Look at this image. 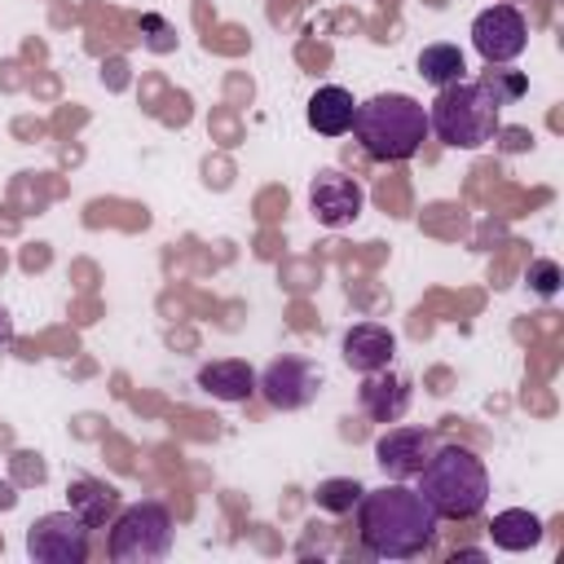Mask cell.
Segmentation results:
<instances>
[{"mask_svg": "<svg viewBox=\"0 0 564 564\" xmlns=\"http://www.w3.org/2000/svg\"><path fill=\"white\" fill-rule=\"evenodd\" d=\"M313 498H317V507H326V511L344 516V511H352V507H357V498H361V485H357V480H344V476H335V480H322Z\"/></svg>", "mask_w": 564, "mask_h": 564, "instance_id": "ac0fdd59", "label": "cell"}, {"mask_svg": "<svg viewBox=\"0 0 564 564\" xmlns=\"http://www.w3.org/2000/svg\"><path fill=\"white\" fill-rule=\"evenodd\" d=\"M471 44L489 66L516 62L524 53V44H529V22H524V13L516 4H489L471 22Z\"/></svg>", "mask_w": 564, "mask_h": 564, "instance_id": "52a82bcc", "label": "cell"}, {"mask_svg": "<svg viewBox=\"0 0 564 564\" xmlns=\"http://www.w3.org/2000/svg\"><path fill=\"white\" fill-rule=\"evenodd\" d=\"M502 106H507V97L494 75L445 84V88H436V101L427 110V132H436L449 150H480L485 141H494Z\"/></svg>", "mask_w": 564, "mask_h": 564, "instance_id": "7a4b0ae2", "label": "cell"}, {"mask_svg": "<svg viewBox=\"0 0 564 564\" xmlns=\"http://www.w3.org/2000/svg\"><path fill=\"white\" fill-rule=\"evenodd\" d=\"M352 137L361 150L379 163L410 159L427 137V110L410 93H379L370 101H357L352 110Z\"/></svg>", "mask_w": 564, "mask_h": 564, "instance_id": "3957f363", "label": "cell"}, {"mask_svg": "<svg viewBox=\"0 0 564 564\" xmlns=\"http://www.w3.org/2000/svg\"><path fill=\"white\" fill-rule=\"evenodd\" d=\"M26 555L35 564H84L88 560V524L70 507L48 511L26 529Z\"/></svg>", "mask_w": 564, "mask_h": 564, "instance_id": "8992f818", "label": "cell"}, {"mask_svg": "<svg viewBox=\"0 0 564 564\" xmlns=\"http://www.w3.org/2000/svg\"><path fill=\"white\" fill-rule=\"evenodd\" d=\"M489 538H494V546H502V551H529V546L542 542V520H538L533 511H524V507H511V511H498V516H494Z\"/></svg>", "mask_w": 564, "mask_h": 564, "instance_id": "2e32d148", "label": "cell"}, {"mask_svg": "<svg viewBox=\"0 0 564 564\" xmlns=\"http://www.w3.org/2000/svg\"><path fill=\"white\" fill-rule=\"evenodd\" d=\"M339 352H344V361H348L357 375H370V370H383V366H392V352H397V335H392L388 326H379V322H357V326L344 335Z\"/></svg>", "mask_w": 564, "mask_h": 564, "instance_id": "8fae6325", "label": "cell"}, {"mask_svg": "<svg viewBox=\"0 0 564 564\" xmlns=\"http://www.w3.org/2000/svg\"><path fill=\"white\" fill-rule=\"evenodd\" d=\"M419 75H423L432 88H445V84L467 79L463 48H458V44H427V48L419 53Z\"/></svg>", "mask_w": 564, "mask_h": 564, "instance_id": "e0dca14e", "label": "cell"}, {"mask_svg": "<svg viewBox=\"0 0 564 564\" xmlns=\"http://www.w3.org/2000/svg\"><path fill=\"white\" fill-rule=\"evenodd\" d=\"M529 286L538 295H555L560 291V264L555 260H533L529 264Z\"/></svg>", "mask_w": 564, "mask_h": 564, "instance_id": "d6986e66", "label": "cell"}, {"mask_svg": "<svg viewBox=\"0 0 564 564\" xmlns=\"http://www.w3.org/2000/svg\"><path fill=\"white\" fill-rule=\"evenodd\" d=\"M441 516L419 489H405L401 480L383 489H361L357 498V533L361 546L379 560H414L432 546Z\"/></svg>", "mask_w": 564, "mask_h": 564, "instance_id": "6da1fadb", "label": "cell"}, {"mask_svg": "<svg viewBox=\"0 0 564 564\" xmlns=\"http://www.w3.org/2000/svg\"><path fill=\"white\" fill-rule=\"evenodd\" d=\"M361 410L375 419V423H397L405 410H410V383L401 375H392L388 366L383 370H370L361 375Z\"/></svg>", "mask_w": 564, "mask_h": 564, "instance_id": "7c38bea8", "label": "cell"}, {"mask_svg": "<svg viewBox=\"0 0 564 564\" xmlns=\"http://www.w3.org/2000/svg\"><path fill=\"white\" fill-rule=\"evenodd\" d=\"M308 207L317 216V225L326 229H339V225H352L366 207V189L339 172V167H322L313 181H308Z\"/></svg>", "mask_w": 564, "mask_h": 564, "instance_id": "9c48e42d", "label": "cell"}, {"mask_svg": "<svg viewBox=\"0 0 564 564\" xmlns=\"http://www.w3.org/2000/svg\"><path fill=\"white\" fill-rule=\"evenodd\" d=\"M70 511L88 524V529H101L115 511H119V494H115V485H106V480H93V476H79V480H70Z\"/></svg>", "mask_w": 564, "mask_h": 564, "instance_id": "9a60e30c", "label": "cell"}, {"mask_svg": "<svg viewBox=\"0 0 564 564\" xmlns=\"http://www.w3.org/2000/svg\"><path fill=\"white\" fill-rule=\"evenodd\" d=\"M106 551L115 564H154L172 551V511L154 498L132 502L115 516Z\"/></svg>", "mask_w": 564, "mask_h": 564, "instance_id": "5b68a950", "label": "cell"}, {"mask_svg": "<svg viewBox=\"0 0 564 564\" xmlns=\"http://www.w3.org/2000/svg\"><path fill=\"white\" fill-rule=\"evenodd\" d=\"M198 388L216 401H247L256 392V370L238 357H220V361H207L198 370Z\"/></svg>", "mask_w": 564, "mask_h": 564, "instance_id": "5bb4252c", "label": "cell"}, {"mask_svg": "<svg viewBox=\"0 0 564 564\" xmlns=\"http://www.w3.org/2000/svg\"><path fill=\"white\" fill-rule=\"evenodd\" d=\"M352 110H357V101H352V93L348 88H339V84H326V88H317L313 97H308V128L313 132H322V137H344V132H352Z\"/></svg>", "mask_w": 564, "mask_h": 564, "instance_id": "4fadbf2b", "label": "cell"}, {"mask_svg": "<svg viewBox=\"0 0 564 564\" xmlns=\"http://www.w3.org/2000/svg\"><path fill=\"white\" fill-rule=\"evenodd\" d=\"M256 392H264V401L273 410H304L322 392V375L304 357H273L256 375Z\"/></svg>", "mask_w": 564, "mask_h": 564, "instance_id": "ba28073f", "label": "cell"}, {"mask_svg": "<svg viewBox=\"0 0 564 564\" xmlns=\"http://www.w3.org/2000/svg\"><path fill=\"white\" fill-rule=\"evenodd\" d=\"M432 449H436V432H427V427H388L375 441V463L392 480H410V476L423 471V463L432 458Z\"/></svg>", "mask_w": 564, "mask_h": 564, "instance_id": "30bf717a", "label": "cell"}, {"mask_svg": "<svg viewBox=\"0 0 564 564\" xmlns=\"http://www.w3.org/2000/svg\"><path fill=\"white\" fill-rule=\"evenodd\" d=\"M4 344H13V317L4 313V304H0V348Z\"/></svg>", "mask_w": 564, "mask_h": 564, "instance_id": "ffe728a7", "label": "cell"}, {"mask_svg": "<svg viewBox=\"0 0 564 564\" xmlns=\"http://www.w3.org/2000/svg\"><path fill=\"white\" fill-rule=\"evenodd\" d=\"M419 494L441 520H471L489 502V471L467 445H436L419 471Z\"/></svg>", "mask_w": 564, "mask_h": 564, "instance_id": "277c9868", "label": "cell"}]
</instances>
